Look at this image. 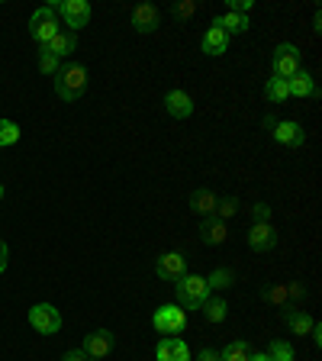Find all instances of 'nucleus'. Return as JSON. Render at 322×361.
Returning <instances> with one entry per match:
<instances>
[{"label":"nucleus","mask_w":322,"mask_h":361,"mask_svg":"<svg viewBox=\"0 0 322 361\" xmlns=\"http://www.w3.org/2000/svg\"><path fill=\"white\" fill-rule=\"evenodd\" d=\"M197 361H223V358H219V352H213V348H203V352L197 355Z\"/></svg>","instance_id":"37"},{"label":"nucleus","mask_w":322,"mask_h":361,"mask_svg":"<svg viewBox=\"0 0 322 361\" xmlns=\"http://www.w3.org/2000/svg\"><path fill=\"white\" fill-rule=\"evenodd\" d=\"M287 297H290V303H300L303 297H306V287L293 281V284H287Z\"/></svg>","instance_id":"34"},{"label":"nucleus","mask_w":322,"mask_h":361,"mask_svg":"<svg viewBox=\"0 0 322 361\" xmlns=\"http://www.w3.org/2000/svg\"><path fill=\"white\" fill-rule=\"evenodd\" d=\"M225 239H229V229H225L223 219L210 216L206 223L200 226V242H203V245H223Z\"/></svg>","instance_id":"19"},{"label":"nucleus","mask_w":322,"mask_h":361,"mask_svg":"<svg viewBox=\"0 0 322 361\" xmlns=\"http://www.w3.org/2000/svg\"><path fill=\"white\" fill-rule=\"evenodd\" d=\"M264 300L274 303V307H287L290 303V297H287V284H274L264 290Z\"/></svg>","instance_id":"29"},{"label":"nucleus","mask_w":322,"mask_h":361,"mask_svg":"<svg viewBox=\"0 0 322 361\" xmlns=\"http://www.w3.org/2000/svg\"><path fill=\"white\" fill-rule=\"evenodd\" d=\"M55 13H58L61 26H71V32H78L90 23V4L87 0H61L55 4Z\"/></svg>","instance_id":"6"},{"label":"nucleus","mask_w":322,"mask_h":361,"mask_svg":"<svg viewBox=\"0 0 322 361\" xmlns=\"http://www.w3.org/2000/svg\"><path fill=\"white\" fill-rule=\"evenodd\" d=\"M61 361H90V358L81 352V348H71V352H65V358Z\"/></svg>","instance_id":"36"},{"label":"nucleus","mask_w":322,"mask_h":361,"mask_svg":"<svg viewBox=\"0 0 322 361\" xmlns=\"http://www.w3.org/2000/svg\"><path fill=\"white\" fill-rule=\"evenodd\" d=\"M116 348V336H113L110 329H94L87 338L81 342V352L87 355L90 361H104L106 355Z\"/></svg>","instance_id":"7"},{"label":"nucleus","mask_w":322,"mask_h":361,"mask_svg":"<svg viewBox=\"0 0 322 361\" xmlns=\"http://www.w3.org/2000/svg\"><path fill=\"white\" fill-rule=\"evenodd\" d=\"M213 26H216V30H223L225 36H233V32H248V26H252V23H248V16H242V13H225V16H216V20H213Z\"/></svg>","instance_id":"21"},{"label":"nucleus","mask_w":322,"mask_h":361,"mask_svg":"<svg viewBox=\"0 0 322 361\" xmlns=\"http://www.w3.org/2000/svg\"><path fill=\"white\" fill-rule=\"evenodd\" d=\"M248 245H252V252H274L278 248V229L271 223H252V229H248Z\"/></svg>","instance_id":"10"},{"label":"nucleus","mask_w":322,"mask_h":361,"mask_svg":"<svg viewBox=\"0 0 322 361\" xmlns=\"http://www.w3.org/2000/svg\"><path fill=\"white\" fill-rule=\"evenodd\" d=\"M225 49H229V36H225L223 30L210 26V30L203 32V52H206V55H213V59H216V55H223Z\"/></svg>","instance_id":"20"},{"label":"nucleus","mask_w":322,"mask_h":361,"mask_svg":"<svg viewBox=\"0 0 322 361\" xmlns=\"http://www.w3.org/2000/svg\"><path fill=\"white\" fill-rule=\"evenodd\" d=\"M287 87H290V97H297V100L319 97V87H316L313 75H309V71H303V68L293 78H287Z\"/></svg>","instance_id":"15"},{"label":"nucleus","mask_w":322,"mask_h":361,"mask_svg":"<svg viewBox=\"0 0 322 361\" xmlns=\"http://www.w3.org/2000/svg\"><path fill=\"white\" fill-rule=\"evenodd\" d=\"M271 68H274V78H293L297 71H300V49L290 42H280L278 49H274V55H271Z\"/></svg>","instance_id":"5"},{"label":"nucleus","mask_w":322,"mask_h":361,"mask_svg":"<svg viewBox=\"0 0 322 361\" xmlns=\"http://www.w3.org/2000/svg\"><path fill=\"white\" fill-rule=\"evenodd\" d=\"M155 274L161 281H180L184 274H187V258L178 255V252H165V255L155 258Z\"/></svg>","instance_id":"9"},{"label":"nucleus","mask_w":322,"mask_h":361,"mask_svg":"<svg viewBox=\"0 0 322 361\" xmlns=\"http://www.w3.org/2000/svg\"><path fill=\"white\" fill-rule=\"evenodd\" d=\"M284 323H287V329H290L293 336H309V329H313L316 319L300 307H287L284 310Z\"/></svg>","instance_id":"17"},{"label":"nucleus","mask_w":322,"mask_h":361,"mask_svg":"<svg viewBox=\"0 0 322 361\" xmlns=\"http://www.w3.org/2000/svg\"><path fill=\"white\" fill-rule=\"evenodd\" d=\"M271 133H274V139H278L280 145H287V149H300V145L306 142V133H303V126H300V123H293V120L274 123V126H271Z\"/></svg>","instance_id":"12"},{"label":"nucleus","mask_w":322,"mask_h":361,"mask_svg":"<svg viewBox=\"0 0 322 361\" xmlns=\"http://www.w3.org/2000/svg\"><path fill=\"white\" fill-rule=\"evenodd\" d=\"M155 358L158 361H194V355H190L187 342L178 336H161V342H158L155 348Z\"/></svg>","instance_id":"11"},{"label":"nucleus","mask_w":322,"mask_h":361,"mask_svg":"<svg viewBox=\"0 0 322 361\" xmlns=\"http://www.w3.org/2000/svg\"><path fill=\"white\" fill-rule=\"evenodd\" d=\"M58 32H61V20H58V13H55V7H39L36 13L30 16V36L36 39L39 45L52 42Z\"/></svg>","instance_id":"3"},{"label":"nucleus","mask_w":322,"mask_h":361,"mask_svg":"<svg viewBox=\"0 0 322 361\" xmlns=\"http://www.w3.org/2000/svg\"><path fill=\"white\" fill-rule=\"evenodd\" d=\"M233 281H235V274L229 268H216L210 278H206V284H210V290H229Z\"/></svg>","instance_id":"26"},{"label":"nucleus","mask_w":322,"mask_h":361,"mask_svg":"<svg viewBox=\"0 0 322 361\" xmlns=\"http://www.w3.org/2000/svg\"><path fill=\"white\" fill-rule=\"evenodd\" d=\"M165 110L168 116H174V120H187L190 113H194V97H190L187 90H168L165 94Z\"/></svg>","instance_id":"13"},{"label":"nucleus","mask_w":322,"mask_h":361,"mask_svg":"<svg viewBox=\"0 0 322 361\" xmlns=\"http://www.w3.org/2000/svg\"><path fill=\"white\" fill-rule=\"evenodd\" d=\"M30 326L42 336H52L61 329V313L52 303H36V307H30Z\"/></svg>","instance_id":"8"},{"label":"nucleus","mask_w":322,"mask_h":361,"mask_svg":"<svg viewBox=\"0 0 322 361\" xmlns=\"http://www.w3.org/2000/svg\"><path fill=\"white\" fill-rule=\"evenodd\" d=\"M264 355H268L271 361H293V345L290 342H284V338H274Z\"/></svg>","instance_id":"25"},{"label":"nucleus","mask_w":322,"mask_h":361,"mask_svg":"<svg viewBox=\"0 0 322 361\" xmlns=\"http://www.w3.org/2000/svg\"><path fill=\"white\" fill-rule=\"evenodd\" d=\"M75 49H78V36H75L71 30H61L58 36L52 39V42H45V45H42V52L55 55L58 61H61V59H68V55L75 52Z\"/></svg>","instance_id":"16"},{"label":"nucleus","mask_w":322,"mask_h":361,"mask_svg":"<svg viewBox=\"0 0 322 361\" xmlns=\"http://www.w3.org/2000/svg\"><path fill=\"white\" fill-rule=\"evenodd\" d=\"M252 355H255V352H252V345H248V342H242V338H235V342H229V345L219 352V358H223V361H248Z\"/></svg>","instance_id":"22"},{"label":"nucleus","mask_w":322,"mask_h":361,"mask_svg":"<svg viewBox=\"0 0 322 361\" xmlns=\"http://www.w3.org/2000/svg\"><path fill=\"white\" fill-rule=\"evenodd\" d=\"M151 326H155V332H161V336H180L184 326H187V310L178 307V303H165V307L155 310Z\"/></svg>","instance_id":"4"},{"label":"nucleus","mask_w":322,"mask_h":361,"mask_svg":"<svg viewBox=\"0 0 322 361\" xmlns=\"http://www.w3.org/2000/svg\"><path fill=\"white\" fill-rule=\"evenodd\" d=\"M194 10H197L194 0H184V4H174L171 13H174V20H187V16H194Z\"/></svg>","instance_id":"31"},{"label":"nucleus","mask_w":322,"mask_h":361,"mask_svg":"<svg viewBox=\"0 0 322 361\" xmlns=\"http://www.w3.org/2000/svg\"><path fill=\"white\" fill-rule=\"evenodd\" d=\"M248 361H271V358H268V355H264V352H255V355H252V358H248Z\"/></svg>","instance_id":"38"},{"label":"nucleus","mask_w":322,"mask_h":361,"mask_svg":"<svg viewBox=\"0 0 322 361\" xmlns=\"http://www.w3.org/2000/svg\"><path fill=\"white\" fill-rule=\"evenodd\" d=\"M174 293H178V307L184 310H200L210 300V284L200 274H184L180 281H174Z\"/></svg>","instance_id":"2"},{"label":"nucleus","mask_w":322,"mask_h":361,"mask_svg":"<svg viewBox=\"0 0 322 361\" xmlns=\"http://www.w3.org/2000/svg\"><path fill=\"white\" fill-rule=\"evenodd\" d=\"M16 142H20V126L13 120H0V149H10Z\"/></svg>","instance_id":"27"},{"label":"nucleus","mask_w":322,"mask_h":361,"mask_svg":"<svg viewBox=\"0 0 322 361\" xmlns=\"http://www.w3.org/2000/svg\"><path fill=\"white\" fill-rule=\"evenodd\" d=\"M252 219H255V223H271V207L268 203H255V207H252Z\"/></svg>","instance_id":"32"},{"label":"nucleus","mask_w":322,"mask_h":361,"mask_svg":"<svg viewBox=\"0 0 322 361\" xmlns=\"http://www.w3.org/2000/svg\"><path fill=\"white\" fill-rule=\"evenodd\" d=\"M216 200H219V197L213 194V190L197 188L194 194H190V210H194L197 216H206V219H210L213 213H216Z\"/></svg>","instance_id":"18"},{"label":"nucleus","mask_w":322,"mask_h":361,"mask_svg":"<svg viewBox=\"0 0 322 361\" xmlns=\"http://www.w3.org/2000/svg\"><path fill=\"white\" fill-rule=\"evenodd\" d=\"M235 213H239V200H235V197H219V200H216V213H213V216L225 223V219L235 216Z\"/></svg>","instance_id":"28"},{"label":"nucleus","mask_w":322,"mask_h":361,"mask_svg":"<svg viewBox=\"0 0 322 361\" xmlns=\"http://www.w3.org/2000/svg\"><path fill=\"white\" fill-rule=\"evenodd\" d=\"M0 200H4V184H0Z\"/></svg>","instance_id":"39"},{"label":"nucleus","mask_w":322,"mask_h":361,"mask_svg":"<svg viewBox=\"0 0 322 361\" xmlns=\"http://www.w3.org/2000/svg\"><path fill=\"white\" fill-rule=\"evenodd\" d=\"M129 23H132L135 32H155L158 23H161V10L151 7V4H139L132 10V16H129Z\"/></svg>","instance_id":"14"},{"label":"nucleus","mask_w":322,"mask_h":361,"mask_svg":"<svg viewBox=\"0 0 322 361\" xmlns=\"http://www.w3.org/2000/svg\"><path fill=\"white\" fill-rule=\"evenodd\" d=\"M264 97H268L271 104H284V100L290 97V87H287L284 78H268V84H264Z\"/></svg>","instance_id":"23"},{"label":"nucleus","mask_w":322,"mask_h":361,"mask_svg":"<svg viewBox=\"0 0 322 361\" xmlns=\"http://www.w3.org/2000/svg\"><path fill=\"white\" fill-rule=\"evenodd\" d=\"M200 310H203V316H206L210 323H225V316H229V307H225V300H219V297H210Z\"/></svg>","instance_id":"24"},{"label":"nucleus","mask_w":322,"mask_h":361,"mask_svg":"<svg viewBox=\"0 0 322 361\" xmlns=\"http://www.w3.org/2000/svg\"><path fill=\"white\" fill-rule=\"evenodd\" d=\"M39 71H42V75H58L61 61L55 59V55H49V52H39Z\"/></svg>","instance_id":"30"},{"label":"nucleus","mask_w":322,"mask_h":361,"mask_svg":"<svg viewBox=\"0 0 322 361\" xmlns=\"http://www.w3.org/2000/svg\"><path fill=\"white\" fill-rule=\"evenodd\" d=\"M252 7H255L252 0H229V13H242V16H248V13H252Z\"/></svg>","instance_id":"33"},{"label":"nucleus","mask_w":322,"mask_h":361,"mask_svg":"<svg viewBox=\"0 0 322 361\" xmlns=\"http://www.w3.org/2000/svg\"><path fill=\"white\" fill-rule=\"evenodd\" d=\"M7 262H10V252H7V242L0 239V274L7 271Z\"/></svg>","instance_id":"35"},{"label":"nucleus","mask_w":322,"mask_h":361,"mask_svg":"<svg viewBox=\"0 0 322 361\" xmlns=\"http://www.w3.org/2000/svg\"><path fill=\"white\" fill-rule=\"evenodd\" d=\"M87 90V68L84 65H61V71L55 75V94L65 104H75Z\"/></svg>","instance_id":"1"}]
</instances>
